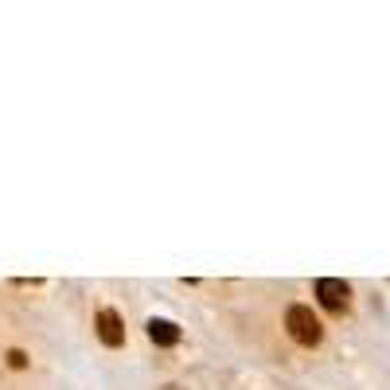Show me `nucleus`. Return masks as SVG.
I'll use <instances>...</instances> for the list:
<instances>
[{
  "instance_id": "nucleus-1",
  "label": "nucleus",
  "mask_w": 390,
  "mask_h": 390,
  "mask_svg": "<svg viewBox=\"0 0 390 390\" xmlns=\"http://www.w3.org/2000/svg\"><path fill=\"white\" fill-rule=\"evenodd\" d=\"M285 328H289V336L297 339L301 348H316V344L324 339V324L316 320V313L308 305H289Z\"/></svg>"
},
{
  "instance_id": "nucleus-2",
  "label": "nucleus",
  "mask_w": 390,
  "mask_h": 390,
  "mask_svg": "<svg viewBox=\"0 0 390 390\" xmlns=\"http://www.w3.org/2000/svg\"><path fill=\"white\" fill-rule=\"evenodd\" d=\"M313 293L328 313H348V305H351V285L339 277H320L313 285Z\"/></svg>"
},
{
  "instance_id": "nucleus-3",
  "label": "nucleus",
  "mask_w": 390,
  "mask_h": 390,
  "mask_svg": "<svg viewBox=\"0 0 390 390\" xmlns=\"http://www.w3.org/2000/svg\"><path fill=\"white\" fill-rule=\"evenodd\" d=\"M94 332H98V339H102L106 348H121L125 344V324H121V316L113 308H102V313L94 316Z\"/></svg>"
},
{
  "instance_id": "nucleus-4",
  "label": "nucleus",
  "mask_w": 390,
  "mask_h": 390,
  "mask_svg": "<svg viewBox=\"0 0 390 390\" xmlns=\"http://www.w3.org/2000/svg\"><path fill=\"white\" fill-rule=\"evenodd\" d=\"M144 328H149V339H153L156 348H176V344H180V324H176V320L153 316V320L144 324Z\"/></svg>"
},
{
  "instance_id": "nucleus-5",
  "label": "nucleus",
  "mask_w": 390,
  "mask_h": 390,
  "mask_svg": "<svg viewBox=\"0 0 390 390\" xmlns=\"http://www.w3.org/2000/svg\"><path fill=\"white\" fill-rule=\"evenodd\" d=\"M8 367H16V371H24V367H27V356H24V351H20V348H12V351H8Z\"/></svg>"
}]
</instances>
